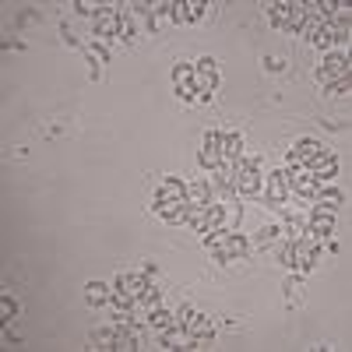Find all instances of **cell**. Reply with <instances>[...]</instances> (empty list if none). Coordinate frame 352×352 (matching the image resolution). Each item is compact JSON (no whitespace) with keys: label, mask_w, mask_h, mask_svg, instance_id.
I'll return each mask as SVG.
<instances>
[{"label":"cell","mask_w":352,"mask_h":352,"mask_svg":"<svg viewBox=\"0 0 352 352\" xmlns=\"http://www.w3.org/2000/svg\"><path fill=\"white\" fill-rule=\"evenodd\" d=\"M173 85H176V96H180V99L197 102V92H194V64H176L173 67Z\"/></svg>","instance_id":"14"},{"label":"cell","mask_w":352,"mask_h":352,"mask_svg":"<svg viewBox=\"0 0 352 352\" xmlns=\"http://www.w3.org/2000/svg\"><path fill=\"white\" fill-rule=\"evenodd\" d=\"M342 78H352V64H349V53L335 50V53L324 56V64L317 67V81L331 85V81H342Z\"/></svg>","instance_id":"7"},{"label":"cell","mask_w":352,"mask_h":352,"mask_svg":"<svg viewBox=\"0 0 352 352\" xmlns=\"http://www.w3.org/2000/svg\"><path fill=\"white\" fill-rule=\"evenodd\" d=\"M285 300H289L292 307L303 303V285H300V278H289V282H285Z\"/></svg>","instance_id":"25"},{"label":"cell","mask_w":352,"mask_h":352,"mask_svg":"<svg viewBox=\"0 0 352 352\" xmlns=\"http://www.w3.org/2000/svg\"><path fill=\"white\" fill-rule=\"evenodd\" d=\"M219 155L222 166H236L243 159V138L236 131H219Z\"/></svg>","instance_id":"12"},{"label":"cell","mask_w":352,"mask_h":352,"mask_svg":"<svg viewBox=\"0 0 352 352\" xmlns=\"http://www.w3.org/2000/svg\"><path fill=\"white\" fill-rule=\"evenodd\" d=\"M204 0H184V11H187V21H201L204 18Z\"/></svg>","instance_id":"27"},{"label":"cell","mask_w":352,"mask_h":352,"mask_svg":"<svg viewBox=\"0 0 352 352\" xmlns=\"http://www.w3.org/2000/svg\"><path fill=\"white\" fill-rule=\"evenodd\" d=\"M349 88H352V78H342V81L324 85V92H328V96H349Z\"/></svg>","instance_id":"29"},{"label":"cell","mask_w":352,"mask_h":352,"mask_svg":"<svg viewBox=\"0 0 352 352\" xmlns=\"http://www.w3.org/2000/svg\"><path fill=\"white\" fill-rule=\"evenodd\" d=\"M285 232H292V240H300V236H303V232H307V229H303V222H296V219H289V226H285Z\"/></svg>","instance_id":"32"},{"label":"cell","mask_w":352,"mask_h":352,"mask_svg":"<svg viewBox=\"0 0 352 352\" xmlns=\"http://www.w3.org/2000/svg\"><path fill=\"white\" fill-rule=\"evenodd\" d=\"M215 88H219V67H215L212 56H204V60L194 64V92H197V102H208Z\"/></svg>","instance_id":"6"},{"label":"cell","mask_w":352,"mask_h":352,"mask_svg":"<svg viewBox=\"0 0 352 352\" xmlns=\"http://www.w3.org/2000/svg\"><path fill=\"white\" fill-rule=\"evenodd\" d=\"M212 201H215V194H212L208 180H190L187 184V204H194V208H208Z\"/></svg>","instance_id":"18"},{"label":"cell","mask_w":352,"mask_h":352,"mask_svg":"<svg viewBox=\"0 0 352 352\" xmlns=\"http://www.w3.org/2000/svg\"><path fill=\"white\" fill-rule=\"evenodd\" d=\"M314 204H324V208H338L342 204V190H317V197H314Z\"/></svg>","instance_id":"24"},{"label":"cell","mask_w":352,"mask_h":352,"mask_svg":"<svg viewBox=\"0 0 352 352\" xmlns=\"http://www.w3.org/2000/svg\"><path fill=\"white\" fill-rule=\"evenodd\" d=\"M169 8H173L169 0H166V4H148V28H152V32H159V28H166L173 21V11Z\"/></svg>","instance_id":"20"},{"label":"cell","mask_w":352,"mask_h":352,"mask_svg":"<svg viewBox=\"0 0 352 352\" xmlns=\"http://www.w3.org/2000/svg\"><path fill=\"white\" fill-rule=\"evenodd\" d=\"M197 159H201V166L208 169V173L222 166V155H219V131H208V134H204V141H201V155H197Z\"/></svg>","instance_id":"17"},{"label":"cell","mask_w":352,"mask_h":352,"mask_svg":"<svg viewBox=\"0 0 352 352\" xmlns=\"http://www.w3.org/2000/svg\"><path fill=\"white\" fill-rule=\"evenodd\" d=\"M275 240H278V229H275V226H264V229H257V236H254L250 247H261V250H264V247H272Z\"/></svg>","instance_id":"23"},{"label":"cell","mask_w":352,"mask_h":352,"mask_svg":"<svg viewBox=\"0 0 352 352\" xmlns=\"http://www.w3.org/2000/svg\"><path fill=\"white\" fill-rule=\"evenodd\" d=\"M208 254L219 261V264H232V261H243L250 254V240H243L240 232L232 229H219V232H208V236H201Z\"/></svg>","instance_id":"1"},{"label":"cell","mask_w":352,"mask_h":352,"mask_svg":"<svg viewBox=\"0 0 352 352\" xmlns=\"http://www.w3.org/2000/svg\"><path fill=\"white\" fill-rule=\"evenodd\" d=\"M320 148H324V144L320 141H314V138H300L296 144H292L289 148V155H285V169H296V166H307Z\"/></svg>","instance_id":"11"},{"label":"cell","mask_w":352,"mask_h":352,"mask_svg":"<svg viewBox=\"0 0 352 352\" xmlns=\"http://www.w3.org/2000/svg\"><path fill=\"white\" fill-rule=\"evenodd\" d=\"M187 331H190V338H194V349H208L212 342H215V320L208 317V314H201V310H194V317L184 324Z\"/></svg>","instance_id":"9"},{"label":"cell","mask_w":352,"mask_h":352,"mask_svg":"<svg viewBox=\"0 0 352 352\" xmlns=\"http://www.w3.org/2000/svg\"><path fill=\"white\" fill-rule=\"evenodd\" d=\"M232 180H236V194L257 197L264 190V184H261V155H243L236 166H232Z\"/></svg>","instance_id":"2"},{"label":"cell","mask_w":352,"mask_h":352,"mask_svg":"<svg viewBox=\"0 0 352 352\" xmlns=\"http://www.w3.org/2000/svg\"><path fill=\"white\" fill-rule=\"evenodd\" d=\"M292 264H289V272H296V275H310L317 268V261H320V240H314L310 232H303L300 240H292Z\"/></svg>","instance_id":"3"},{"label":"cell","mask_w":352,"mask_h":352,"mask_svg":"<svg viewBox=\"0 0 352 352\" xmlns=\"http://www.w3.org/2000/svg\"><path fill=\"white\" fill-rule=\"evenodd\" d=\"M264 194H268V201H272V204H282V201L289 197L285 169H278V173H272V176H268V184H264Z\"/></svg>","instance_id":"19"},{"label":"cell","mask_w":352,"mask_h":352,"mask_svg":"<svg viewBox=\"0 0 352 352\" xmlns=\"http://www.w3.org/2000/svg\"><path fill=\"white\" fill-rule=\"evenodd\" d=\"M169 324H173V314H169V310H162V307L148 317V328H155V331H166Z\"/></svg>","instance_id":"26"},{"label":"cell","mask_w":352,"mask_h":352,"mask_svg":"<svg viewBox=\"0 0 352 352\" xmlns=\"http://www.w3.org/2000/svg\"><path fill=\"white\" fill-rule=\"evenodd\" d=\"M282 67H285L282 56H272V60H268V71H282Z\"/></svg>","instance_id":"33"},{"label":"cell","mask_w":352,"mask_h":352,"mask_svg":"<svg viewBox=\"0 0 352 352\" xmlns=\"http://www.w3.org/2000/svg\"><path fill=\"white\" fill-rule=\"evenodd\" d=\"M307 169L317 176V184H328V180H335V173H338V159H335L328 148H320V152L307 162Z\"/></svg>","instance_id":"13"},{"label":"cell","mask_w":352,"mask_h":352,"mask_svg":"<svg viewBox=\"0 0 352 352\" xmlns=\"http://www.w3.org/2000/svg\"><path fill=\"white\" fill-rule=\"evenodd\" d=\"M335 215H338V208H324V204H314L310 222H307V232H310L314 240L331 236V229H335Z\"/></svg>","instance_id":"10"},{"label":"cell","mask_w":352,"mask_h":352,"mask_svg":"<svg viewBox=\"0 0 352 352\" xmlns=\"http://www.w3.org/2000/svg\"><path fill=\"white\" fill-rule=\"evenodd\" d=\"M285 180H289V190H292V194H300V197H307V201H314V197H317V190H320L317 176H314L307 166L285 169Z\"/></svg>","instance_id":"8"},{"label":"cell","mask_w":352,"mask_h":352,"mask_svg":"<svg viewBox=\"0 0 352 352\" xmlns=\"http://www.w3.org/2000/svg\"><path fill=\"white\" fill-rule=\"evenodd\" d=\"M92 349H99V352H116V324L92 331Z\"/></svg>","instance_id":"22"},{"label":"cell","mask_w":352,"mask_h":352,"mask_svg":"<svg viewBox=\"0 0 352 352\" xmlns=\"http://www.w3.org/2000/svg\"><path fill=\"white\" fill-rule=\"evenodd\" d=\"M169 11H173V25H184V21H187V11H184V0H176V4H173Z\"/></svg>","instance_id":"31"},{"label":"cell","mask_w":352,"mask_h":352,"mask_svg":"<svg viewBox=\"0 0 352 352\" xmlns=\"http://www.w3.org/2000/svg\"><path fill=\"white\" fill-rule=\"evenodd\" d=\"M268 18H272V25L275 28H282V32H289V36H296V32H303V25H307V11H303V4H285V0H278V4H272L268 8Z\"/></svg>","instance_id":"4"},{"label":"cell","mask_w":352,"mask_h":352,"mask_svg":"<svg viewBox=\"0 0 352 352\" xmlns=\"http://www.w3.org/2000/svg\"><path fill=\"white\" fill-rule=\"evenodd\" d=\"M109 296H113V285H106V282H88V285H85V300L92 303V307L109 303Z\"/></svg>","instance_id":"21"},{"label":"cell","mask_w":352,"mask_h":352,"mask_svg":"<svg viewBox=\"0 0 352 352\" xmlns=\"http://www.w3.org/2000/svg\"><path fill=\"white\" fill-rule=\"evenodd\" d=\"M148 285H152L148 275H116V282H113V289H120L124 296H131V300L144 296V292H148Z\"/></svg>","instance_id":"15"},{"label":"cell","mask_w":352,"mask_h":352,"mask_svg":"<svg viewBox=\"0 0 352 352\" xmlns=\"http://www.w3.org/2000/svg\"><path fill=\"white\" fill-rule=\"evenodd\" d=\"M120 25H124V11L109 4V8H99V14L92 18V32L102 43H116L120 39Z\"/></svg>","instance_id":"5"},{"label":"cell","mask_w":352,"mask_h":352,"mask_svg":"<svg viewBox=\"0 0 352 352\" xmlns=\"http://www.w3.org/2000/svg\"><path fill=\"white\" fill-rule=\"evenodd\" d=\"M0 317H4V328H8V320L18 317V303L11 296H0Z\"/></svg>","instance_id":"28"},{"label":"cell","mask_w":352,"mask_h":352,"mask_svg":"<svg viewBox=\"0 0 352 352\" xmlns=\"http://www.w3.org/2000/svg\"><path fill=\"white\" fill-rule=\"evenodd\" d=\"M162 201H187V184L176 180V176H166V180L155 187L152 204H162Z\"/></svg>","instance_id":"16"},{"label":"cell","mask_w":352,"mask_h":352,"mask_svg":"<svg viewBox=\"0 0 352 352\" xmlns=\"http://www.w3.org/2000/svg\"><path fill=\"white\" fill-rule=\"evenodd\" d=\"M74 11H78L81 18H96V14H99V4H88V0H74Z\"/></svg>","instance_id":"30"}]
</instances>
